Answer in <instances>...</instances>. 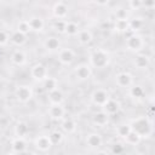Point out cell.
Wrapping results in <instances>:
<instances>
[{
    "label": "cell",
    "instance_id": "1",
    "mask_svg": "<svg viewBox=\"0 0 155 155\" xmlns=\"http://www.w3.org/2000/svg\"><path fill=\"white\" fill-rule=\"evenodd\" d=\"M110 61L111 57L109 51L101 47L93 48L88 56V64L92 67V69H104L110 64Z\"/></svg>",
    "mask_w": 155,
    "mask_h": 155
},
{
    "label": "cell",
    "instance_id": "2",
    "mask_svg": "<svg viewBox=\"0 0 155 155\" xmlns=\"http://www.w3.org/2000/svg\"><path fill=\"white\" fill-rule=\"evenodd\" d=\"M130 125L142 138H149L153 134V121L147 116H138L133 119Z\"/></svg>",
    "mask_w": 155,
    "mask_h": 155
},
{
    "label": "cell",
    "instance_id": "3",
    "mask_svg": "<svg viewBox=\"0 0 155 155\" xmlns=\"http://www.w3.org/2000/svg\"><path fill=\"white\" fill-rule=\"evenodd\" d=\"M15 96H16V99L19 103L25 104V103L30 102L33 99V97H34L33 87L30 85H19L15 90Z\"/></svg>",
    "mask_w": 155,
    "mask_h": 155
},
{
    "label": "cell",
    "instance_id": "4",
    "mask_svg": "<svg viewBox=\"0 0 155 155\" xmlns=\"http://www.w3.org/2000/svg\"><path fill=\"white\" fill-rule=\"evenodd\" d=\"M144 45H145V42H144L143 38L140 35H138L137 33H132L126 39V47L131 52H134L136 53V52L142 51L143 47H144Z\"/></svg>",
    "mask_w": 155,
    "mask_h": 155
},
{
    "label": "cell",
    "instance_id": "5",
    "mask_svg": "<svg viewBox=\"0 0 155 155\" xmlns=\"http://www.w3.org/2000/svg\"><path fill=\"white\" fill-rule=\"evenodd\" d=\"M109 98H110V94H109V92H108L107 90H104V88H96V90L91 93V96H90L91 102H92L94 105H97V107H103V105L108 102Z\"/></svg>",
    "mask_w": 155,
    "mask_h": 155
},
{
    "label": "cell",
    "instance_id": "6",
    "mask_svg": "<svg viewBox=\"0 0 155 155\" xmlns=\"http://www.w3.org/2000/svg\"><path fill=\"white\" fill-rule=\"evenodd\" d=\"M34 147L36 148V150L41 153H46L53 147V144L48 134H38L34 139Z\"/></svg>",
    "mask_w": 155,
    "mask_h": 155
},
{
    "label": "cell",
    "instance_id": "7",
    "mask_svg": "<svg viewBox=\"0 0 155 155\" xmlns=\"http://www.w3.org/2000/svg\"><path fill=\"white\" fill-rule=\"evenodd\" d=\"M30 75L34 80L39 81V82H42L47 76H48V70H47V67L42 63H36L31 67L30 69Z\"/></svg>",
    "mask_w": 155,
    "mask_h": 155
},
{
    "label": "cell",
    "instance_id": "8",
    "mask_svg": "<svg viewBox=\"0 0 155 155\" xmlns=\"http://www.w3.org/2000/svg\"><path fill=\"white\" fill-rule=\"evenodd\" d=\"M75 57H76L75 51L69 48V47H64V48L58 50V61L63 65H70L75 61Z\"/></svg>",
    "mask_w": 155,
    "mask_h": 155
},
{
    "label": "cell",
    "instance_id": "9",
    "mask_svg": "<svg viewBox=\"0 0 155 155\" xmlns=\"http://www.w3.org/2000/svg\"><path fill=\"white\" fill-rule=\"evenodd\" d=\"M74 74L80 81L88 80L92 75V67L88 63H80L74 68Z\"/></svg>",
    "mask_w": 155,
    "mask_h": 155
},
{
    "label": "cell",
    "instance_id": "10",
    "mask_svg": "<svg viewBox=\"0 0 155 155\" xmlns=\"http://www.w3.org/2000/svg\"><path fill=\"white\" fill-rule=\"evenodd\" d=\"M115 84L121 88H128L133 85V76L128 71H120L115 75Z\"/></svg>",
    "mask_w": 155,
    "mask_h": 155
},
{
    "label": "cell",
    "instance_id": "11",
    "mask_svg": "<svg viewBox=\"0 0 155 155\" xmlns=\"http://www.w3.org/2000/svg\"><path fill=\"white\" fill-rule=\"evenodd\" d=\"M47 113H48V115L52 120L61 121L65 115V109L63 108L62 104H51Z\"/></svg>",
    "mask_w": 155,
    "mask_h": 155
},
{
    "label": "cell",
    "instance_id": "12",
    "mask_svg": "<svg viewBox=\"0 0 155 155\" xmlns=\"http://www.w3.org/2000/svg\"><path fill=\"white\" fill-rule=\"evenodd\" d=\"M91 121L97 127H104L109 124V115L104 110H101V111H97L92 115Z\"/></svg>",
    "mask_w": 155,
    "mask_h": 155
},
{
    "label": "cell",
    "instance_id": "13",
    "mask_svg": "<svg viewBox=\"0 0 155 155\" xmlns=\"http://www.w3.org/2000/svg\"><path fill=\"white\" fill-rule=\"evenodd\" d=\"M85 143L87 147L92 148V149H97L102 145L103 143V139H102V136L97 132H91L86 136V139H85Z\"/></svg>",
    "mask_w": 155,
    "mask_h": 155
},
{
    "label": "cell",
    "instance_id": "14",
    "mask_svg": "<svg viewBox=\"0 0 155 155\" xmlns=\"http://www.w3.org/2000/svg\"><path fill=\"white\" fill-rule=\"evenodd\" d=\"M68 12H69L68 6L62 1L56 2L53 8H52V13L57 19H65L67 16H68Z\"/></svg>",
    "mask_w": 155,
    "mask_h": 155
},
{
    "label": "cell",
    "instance_id": "15",
    "mask_svg": "<svg viewBox=\"0 0 155 155\" xmlns=\"http://www.w3.org/2000/svg\"><path fill=\"white\" fill-rule=\"evenodd\" d=\"M102 108H103V110H104L109 116H113V115L117 114V113L120 111V109H121L120 103H119L116 99L111 98V97L108 99V102H107Z\"/></svg>",
    "mask_w": 155,
    "mask_h": 155
},
{
    "label": "cell",
    "instance_id": "16",
    "mask_svg": "<svg viewBox=\"0 0 155 155\" xmlns=\"http://www.w3.org/2000/svg\"><path fill=\"white\" fill-rule=\"evenodd\" d=\"M44 47L48 52H58L61 48V41L57 36H47L44 41Z\"/></svg>",
    "mask_w": 155,
    "mask_h": 155
},
{
    "label": "cell",
    "instance_id": "17",
    "mask_svg": "<svg viewBox=\"0 0 155 155\" xmlns=\"http://www.w3.org/2000/svg\"><path fill=\"white\" fill-rule=\"evenodd\" d=\"M11 149H12V153H16V154L28 153L24 138H19V137H15L11 140Z\"/></svg>",
    "mask_w": 155,
    "mask_h": 155
},
{
    "label": "cell",
    "instance_id": "18",
    "mask_svg": "<svg viewBox=\"0 0 155 155\" xmlns=\"http://www.w3.org/2000/svg\"><path fill=\"white\" fill-rule=\"evenodd\" d=\"M28 22H29V25H30V30L31 31L39 33V31H42L44 28H45V21L41 17H39V16L30 17L28 19Z\"/></svg>",
    "mask_w": 155,
    "mask_h": 155
},
{
    "label": "cell",
    "instance_id": "19",
    "mask_svg": "<svg viewBox=\"0 0 155 155\" xmlns=\"http://www.w3.org/2000/svg\"><path fill=\"white\" fill-rule=\"evenodd\" d=\"M61 121H62L61 122V128L65 133H74L76 131L78 125H76L74 119H71V117H63Z\"/></svg>",
    "mask_w": 155,
    "mask_h": 155
},
{
    "label": "cell",
    "instance_id": "20",
    "mask_svg": "<svg viewBox=\"0 0 155 155\" xmlns=\"http://www.w3.org/2000/svg\"><path fill=\"white\" fill-rule=\"evenodd\" d=\"M11 62L17 67H22L27 63V56L22 50H15L11 54Z\"/></svg>",
    "mask_w": 155,
    "mask_h": 155
},
{
    "label": "cell",
    "instance_id": "21",
    "mask_svg": "<svg viewBox=\"0 0 155 155\" xmlns=\"http://www.w3.org/2000/svg\"><path fill=\"white\" fill-rule=\"evenodd\" d=\"M47 99L50 104H62L64 101V96L59 88H56L53 91L47 92Z\"/></svg>",
    "mask_w": 155,
    "mask_h": 155
},
{
    "label": "cell",
    "instance_id": "22",
    "mask_svg": "<svg viewBox=\"0 0 155 155\" xmlns=\"http://www.w3.org/2000/svg\"><path fill=\"white\" fill-rule=\"evenodd\" d=\"M133 64L137 69H148L150 65V58L147 54H137L134 57Z\"/></svg>",
    "mask_w": 155,
    "mask_h": 155
},
{
    "label": "cell",
    "instance_id": "23",
    "mask_svg": "<svg viewBox=\"0 0 155 155\" xmlns=\"http://www.w3.org/2000/svg\"><path fill=\"white\" fill-rule=\"evenodd\" d=\"M13 132H15V136L16 137H19V138H25L27 134L29 133V126L27 122L24 121H19L16 124L15 128H13Z\"/></svg>",
    "mask_w": 155,
    "mask_h": 155
},
{
    "label": "cell",
    "instance_id": "24",
    "mask_svg": "<svg viewBox=\"0 0 155 155\" xmlns=\"http://www.w3.org/2000/svg\"><path fill=\"white\" fill-rule=\"evenodd\" d=\"M10 41L13 44V45H16V46H23L25 42H27V35L25 34H23V33H21V31H18L17 29L10 35Z\"/></svg>",
    "mask_w": 155,
    "mask_h": 155
},
{
    "label": "cell",
    "instance_id": "25",
    "mask_svg": "<svg viewBox=\"0 0 155 155\" xmlns=\"http://www.w3.org/2000/svg\"><path fill=\"white\" fill-rule=\"evenodd\" d=\"M76 36L81 45H88L93 39V35L88 29H80V31L78 33Z\"/></svg>",
    "mask_w": 155,
    "mask_h": 155
},
{
    "label": "cell",
    "instance_id": "26",
    "mask_svg": "<svg viewBox=\"0 0 155 155\" xmlns=\"http://www.w3.org/2000/svg\"><path fill=\"white\" fill-rule=\"evenodd\" d=\"M128 94H130V97H132L134 99H142L145 94V91L142 86L133 84L131 87H128Z\"/></svg>",
    "mask_w": 155,
    "mask_h": 155
},
{
    "label": "cell",
    "instance_id": "27",
    "mask_svg": "<svg viewBox=\"0 0 155 155\" xmlns=\"http://www.w3.org/2000/svg\"><path fill=\"white\" fill-rule=\"evenodd\" d=\"M80 31V27L76 22H73V21H67L65 23V29H64V33L68 34L69 36H76L78 33Z\"/></svg>",
    "mask_w": 155,
    "mask_h": 155
},
{
    "label": "cell",
    "instance_id": "28",
    "mask_svg": "<svg viewBox=\"0 0 155 155\" xmlns=\"http://www.w3.org/2000/svg\"><path fill=\"white\" fill-rule=\"evenodd\" d=\"M42 87L46 92H50V91H53L56 88H58V81L56 78H52V76H47L44 81H42Z\"/></svg>",
    "mask_w": 155,
    "mask_h": 155
},
{
    "label": "cell",
    "instance_id": "29",
    "mask_svg": "<svg viewBox=\"0 0 155 155\" xmlns=\"http://www.w3.org/2000/svg\"><path fill=\"white\" fill-rule=\"evenodd\" d=\"M144 27V21L142 18H132L128 19V30H131L132 33H137L138 30H140Z\"/></svg>",
    "mask_w": 155,
    "mask_h": 155
},
{
    "label": "cell",
    "instance_id": "30",
    "mask_svg": "<svg viewBox=\"0 0 155 155\" xmlns=\"http://www.w3.org/2000/svg\"><path fill=\"white\" fill-rule=\"evenodd\" d=\"M125 139V142H126V144H128V145H138L139 143H140V140H142V137L137 133V132H134L133 130L124 138Z\"/></svg>",
    "mask_w": 155,
    "mask_h": 155
},
{
    "label": "cell",
    "instance_id": "31",
    "mask_svg": "<svg viewBox=\"0 0 155 155\" xmlns=\"http://www.w3.org/2000/svg\"><path fill=\"white\" fill-rule=\"evenodd\" d=\"M114 29L117 33H126L128 30V18H126V19H115Z\"/></svg>",
    "mask_w": 155,
    "mask_h": 155
},
{
    "label": "cell",
    "instance_id": "32",
    "mask_svg": "<svg viewBox=\"0 0 155 155\" xmlns=\"http://www.w3.org/2000/svg\"><path fill=\"white\" fill-rule=\"evenodd\" d=\"M131 131H132V127L130 124H122V125L117 126V128H116V133L120 138H125Z\"/></svg>",
    "mask_w": 155,
    "mask_h": 155
},
{
    "label": "cell",
    "instance_id": "33",
    "mask_svg": "<svg viewBox=\"0 0 155 155\" xmlns=\"http://www.w3.org/2000/svg\"><path fill=\"white\" fill-rule=\"evenodd\" d=\"M50 138H51V142L53 145H57V144H61L62 140H63V133L58 130H53L51 133H48Z\"/></svg>",
    "mask_w": 155,
    "mask_h": 155
},
{
    "label": "cell",
    "instance_id": "34",
    "mask_svg": "<svg viewBox=\"0 0 155 155\" xmlns=\"http://www.w3.org/2000/svg\"><path fill=\"white\" fill-rule=\"evenodd\" d=\"M17 30L21 31V33H23V34H25V35H27L29 31H31L28 19H22V21H19L18 24H17Z\"/></svg>",
    "mask_w": 155,
    "mask_h": 155
},
{
    "label": "cell",
    "instance_id": "35",
    "mask_svg": "<svg viewBox=\"0 0 155 155\" xmlns=\"http://www.w3.org/2000/svg\"><path fill=\"white\" fill-rule=\"evenodd\" d=\"M65 23H67L65 19H57L56 23H54V29H56L58 33H64Z\"/></svg>",
    "mask_w": 155,
    "mask_h": 155
},
{
    "label": "cell",
    "instance_id": "36",
    "mask_svg": "<svg viewBox=\"0 0 155 155\" xmlns=\"http://www.w3.org/2000/svg\"><path fill=\"white\" fill-rule=\"evenodd\" d=\"M8 42H10V35L6 31L0 30V46H6Z\"/></svg>",
    "mask_w": 155,
    "mask_h": 155
},
{
    "label": "cell",
    "instance_id": "37",
    "mask_svg": "<svg viewBox=\"0 0 155 155\" xmlns=\"http://www.w3.org/2000/svg\"><path fill=\"white\" fill-rule=\"evenodd\" d=\"M128 6L133 11L139 10V8H142V1L140 0H130L128 1Z\"/></svg>",
    "mask_w": 155,
    "mask_h": 155
},
{
    "label": "cell",
    "instance_id": "38",
    "mask_svg": "<svg viewBox=\"0 0 155 155\" xmlns=\"http://www.w3.org/2000/svg\"><path fill=\"white\" fill-rule=\"evenodd\" d=\"M142 1V7L147 10H153L155 6V0H140Z\"/></svg>",
    "mask_w": 155,
    "mask_h": 155
},
{
    "label": "cell",
    "instance_id": "39",
    "mask_svg": "<svg viewBox=\"0 0 155 155\" xmlns=\"http://www.w3.org/2000/svg\"><path fill=\"white\" fill-rule=\"evenodd\" d=\"M115 18H116V19H126V18H128L126 10H124V8L117 10V11L115 12Z\"/></svg>",
    "mask_w": 155,
    "mask_h": 155
},
{
    "label": "cell",
    "instance_id": "40",
    "mask_svg": "<svg viewBox=\"0 0 155 155\" xmlns=\"http://www.w3.org/2000/svg\"><path fill=\"white\" fill-rule=\"evenodd\" d=\"M124 149H125L124 145H121V144H115V145H113L110 153H113V154H120V153L124 151Z\"/></svg>",
    "mask_w": 155,
    "mask_h": 155
},
{
    "label": "cell",
    "instance_id": "41",
    "mask_svg": "<svg viewBox=\"0 0 155 155\" xmlns=\"http://www.w3.org/2000/svg\"><path fill=\"white\" fill-rule=\"evenodd\" d=\"M92 1L98 6H107L109 4V0H92Z\"/></svg>",
    "mask_w": 155,
    "mask_h": 155
}]
</instances>
